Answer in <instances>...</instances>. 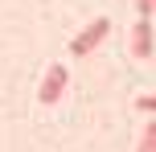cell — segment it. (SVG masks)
Segmentation results:
<instances>
[{
    "mask_svg": "<svg viewBox=\"0 0 156 152\" xmlns=\"http://www.w3.org/2000/svg\"><path fill=\"white\" fill-rule=\"evenodd\" d=\"M107 33H111V21H107V16L90 21V25H86V29L70 41V58H86V54H94V49L107 41Z\"/></svg>",
    "mask_w": 156,
    "mask_h": 152,
    "instance_id": "cell-1",
    "label": "cell"
},
{
    "mask_svg": "<svg viewBox=\"0 0 156 152\" xmlns=\"http://www.w3.org/2000/svg\"><path fill=\"white\" fill-rule=\"evenodd\" d=\"M66 78H70V74H66V66H49L45 78H41L37 99H41V103H58V99H62V90H66Z\"/></svg>",
    "mask_w": 156,
    "mask_h": 152,
    "instance_id": "cell-2",
    "label": "cell"
},
{
    "mask_svg": "<svg viewBox=\"0 0 156 152\" xmlns=\"http://www.w3.org/2000/svg\"><path fill=\"white\" fill-rule=\"evenodd\" d=\"M132 58H140V62L152 58V16H140L132 25Z\"/></svg>",
    "mask_w": 156,
    "mask_h": 152,
    "instance_id": "cell-3",
    "label": "cell"
},
{
    "mask_svg": "<svg viewBox=\"0 0 156 152\" xmlns=\"http://www.w3.org/2000/svg\"><path fill=\"white\" fill-rule=\"evenodd\" d=\"M140 152H156V119L148 123V132H144V140H140Z\"/></svg>",
    "mask_w": 156,
    "mask_h": 152,
    "instance_id": "cell-4",
    "label": "cell"
},
{
    "mask_svg": "<svg viewBox=\"0 0 156 152\" xmlns=\"http://www.w3.org/2000/svg\"><path fill=\"white\" fill-rule=\"evenodd\" d=\"M136 107H140V111H152V115H156V95H140V99H136Z\"/></svg>",
    "mask_w": 156,
    "mask_h": 152,
    "instance_id": "cell-5",
    "label": "cell"
},
{
    "mask_svg": "<svg viewBox=\"0 0 156 152\" xmlns=\"http://www.w3.org/2000/svg\"><path fill=\"white\" fill-rule=\"evenodd\" d=\"M152 8H156V0H136V12L140 16H152Z\"/></svg>",
    "mask_w": 156,
    "mask_h": 152,
    "instance_id": "cell-6",
    "label": "cell"
},
{
    "mask_svg": "<svg viewBox=\"0 0 156 152\" xmlns=\"http://www.w3.org/2000/svg\"><path fill=\"white\" fill-rule=\"evenodd\" d=\"M152 12H156V8H152Z\"/></svg>",
    "mask_w": 156,
    "mask_h": 152,
    "instance_id": "cell-7",
    "label": "cell"
}]
</instances>
